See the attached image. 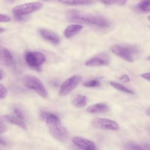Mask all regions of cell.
<instances>
[{
	"mask_svg": "<svg viewBox=\"0 0 150 150\" xmlns=\"http://www.w3.org/2000/svg\"><path fill=\"white\" fill-rule=\"evenodd\" d=\"M40 116L45 121L49 132L53 138L60 141H64L67 138V131L65 127L62 125L58 116L49 112H42Z\"/></svg>",
	"mask_w": 150,
	"mask_h": 150,
	"instance_id": "obj_1",
	"label": "cell"
},
{
	"mask_svg": "<svg viewBox=\"0 0 150 150\" xmlns=\"http://www.w3.org/2000/svg\"><path fill=\"white\" fill-rule=\"evenodd\" d=\"M67 18L70 22L92 25L101 28H105L110 25L109 22L103 17L83 13L76 9L69 10L67 13Z\"/></svg>",
	"mask_w": 150,
	"mask_h": 150,
	"instance_id": "obj_2",
	"label": "cell"
},
{
	"mask_svg": "<svg viewBox=\"0 0 150 150\" xmlns=\"http://www.w3.org/2000/svg\"><path fill=\"white\" fill-rule=\"evenodd\" d=\"M111 50L118 57L126 61L132 62L134 61L133 54L137 52V48L131 45H115L111 47Z\"/></svg>",
	"mask_w": 150,
	"mask_h": 150,
	"instance_id": "obj_3",
	"label": "cell"
},
{
	"mask_svg": "<svg viewBox=\"0 0 150 150\" xmlns=\"http://www.w3.org/2000/svg\"><path fill=\"white\" fill-rule=\"evenodd\" d=\"M25 84L28 88L33 90L43 98L47 97V92L41 81L34 76L28 75L24 78Z\"/></svg>",
	"mask_w": 150,
	"mask_h": 150,
	"instance_id": "obj_4",
	"label": "cell"
},
{
	"mask_svg": "<svg viewBox=\"0 0 150 150\" xmlns=\"http://www.w3.org/2000/svg\"><path fill=\"white\" fill-rule=\"evenodd\" d=\"M25 60L30 67L40 71V66L45 62V57L39 52H29L25 55Z\"/></svg>",
	"mask_w": 150,
	"mask_h": 150,
	"instance_id": "obj_5",
	"label": "cell"
},
{
	"mask_svg": "<svg viewBox=\"0 0 150 150\" xmlns=\"http://www.w3.org/2000/svg\"><path fill=\"white\" fill-rule=\"evenodd\" d=\"M42 5V3L38 2L26 3L15 6L13 9L12 12L16 16H22L40 9Z\"/></svg>",
	"mask_w": 150,
	"mask_h": 150,
	"instance_id": "obj_6",
	"label": "cell"
},
{
	"mask_svg": "<svg viewBox=\"0 0 150 150\" xmlns=\"http://www.w3.org/2000/svg\"><path fill=\"white\" fill-rule=\"evenodd\" d=\"M91 124L93 127L100 129L111 131H118L119 129L118 124L115 121L110 119L96 118L91 121Z\"/></svg>",
	"mask_w": 150,
	"mask_h": 150,
	"instance_id": "obj_7",
	"label": "cell"
},
{
	"mask_svg": "<svg viewBox=\"0 0 150 150\" xmlns=\"http://www.w3.org/2000/svg\"><path fill=\"white\" fill-rule=\"evenodd\" d=\"M81 77L76 75L67 79L61 86L59 90V95L65 96L70 93L80 83Z\"/></svg>",
	"mask_w": 150,
	"mask_h": 150,
	"instance_id": "obj_8",
	"label": "cell"
},
{
	"mask_svg": "<svg viewBox=\"0 0 150 150\" xmlns=\"http://www.w3.org/2000/svg\"><path fill=\"white\" fill-rule=\"evenodd\" d=\"M72 143L82 150H98L96 144L91 141L80 137L71 138Z\"/></svg>",
	"mask_w": 150,
	"mask_h": 150,
	"instance_id": "obj_9",
	"label": "cell"
},
{
	"mask_svg": "<svg viewBox=\"0 0 150 150\" xmlns=\"http://www.w3.org/2000/svg\"><path fill=\"white\" fill-rule=\"evenodd\" d=\"M110 64V59L107 56L98 55L93 57L85 63L86 66L88 67H98L107 66Z\"/></svg>",
	"mask_w": 150,
	"mask_h": 150,
	"instance_id": "obj_10",
	"label": "cell"
},
{
	"mask_svg": "<svg viewBox=\"0 0 150 150\" xmlns=\"http://www.w3.org/2000/svg\"><path fill=\"white\" fill-rule=\"evenodd\" d=\"M40 35L47 41L54 45H58L60 43V39L57 35L53 32L46 29L40 30Z\"/></svg>",
	"mask_w": 150,
	"mask_h": 150,
	"instance_id": "obj_11",
	"label": "cell"
},
{
	"mask_svg": "<svg viewBox=\"0 0 150 150\" xmlns=\"http://www.w3.org/2000/svg\"><path fill=\"white\" fill-rule=\"evenodd\" d=\"M109 110L108 106L105 103H97L88 106L86 108V111L88 113H102L107 112Z\"/></svg>",
	"mask_w": 150,
	"mask_h": 150,
	"instance_id": "obj_12",
	"label": "cell"
},
{
	"mask_svg": "<svg viewBox=\"0 0 150 150\" xmlns=\"http://www.w3.org/2000/svg\"><path fill=\"white\" fill-rule=\"evenodd\" d=\"M83 29V26L78 24H72L68 26L64 32L66 38H70L78 33Z\"/></svg>",
	"mask_w": 150,
	"mask_h": 150,
	"instance_id": "obj_13",
	"label": "cell"
},
{
	"mask_svg": "<svg viewBox=\"0 0 150 150\" xmlns=\"http://www.w3.org/2000/svg\"><path fill=\"white\" fill-rule=\"evenodd\" d=\"M87 97L82 94H76L72 97L71 104L76 107L82 108L87 104Z\"/></svg>",
	"mask_w": 150,
	"mask_h": 150,
	"instance_id": "obj_14",
	"label": "cell"
},
{
	"mask_svg": "<svg viewBox=\"0 0 150 150\" xmlns=\"http://www.w3.org/2000/svg\"><path fill=\"white\" fill-rule=\"evenodd\" d=\"M4 118L5 121L9 122V123L15 124L24 129H26V125L23 122V121L16 117H13L12 115H5L4 116Z\"/></svg>",
	"mask_w": 150,
	"mask_h": 150,
	"instance_id": "obj_15",
	"label": "cell"
},
{
	"mask_svg": "<svg viewBox=\"0 0 150 150\" xmlns=\"http://www.w3.org/2000/svg\"><path fill=\"white\" fill-rule=\"evenodd\" d=\"M57 1L60 4L69 6L89 5L93 2L92 0H57Z\"/></svg>",
	"mask_w": 150,
	"mask_h": 150,
	"instance_id": "obj_16",
	"label": "cell"
},
{
	"mask_svg": "<svg viewBox=\"0 0 150 150\" xmlns=\"http://www.w3.org/2000/svg\"><path fill=\"white\" fill-rule=\"evenodd\" d=\"M3 59L5 64L8 67H12L14 64V61L13 57L9 50L6 49H4L2 51Z\"/></svg>",
	"mask_w": 150,
	"mask_h": 150,
	"instance_id": "obj_17",
	"label": "cell"
},
{
	"mask_svg": "<svg viewBox=\"0 0 150 150\" xmlns=\"http://www.w3.org/2000/svg\"><path fill=\"white\" fill-rule=\"evenodd\" d=\"M110 84L114 88H115L116 90H119L121 92H123V93H127V94H134V92L127 88L126 87L124 86L123 85L120 84V83H116V82H114V81H110Z\"/></svg>",
	"mask_w": 150,
	"mask_h": 150,
	"instance_id": "obj_18",
	"label": "cell"
},
{
	"mask_svg": "<svg viewBox=\"0 0 150 150\" xmlns=\"http://www.w3.org/2000/svg\"><path fill=\"white\" fill-rule=\"evenodd\" d=\"M138 8L142 12L146 13L150 12V0L141 2L138 5Z\"/></svg>",
	"mask_w": 150,
	"mask_h": 150,
	"instance_id": "obj_19",
	"label": "cell"
},
{
	"mask_svg": "<svg viewBox=\"0 0 150 150\" xmlns=\"http://www.w3.org/2000/svg\"><path fill=\"white\" fill-rule=\"evenodd\" d=\"M124 148L125 150H143L139 145L132 141L127 142L124 144Z\"/></svg>",
	"mask_w": 150,
	"mask_h": 150,
	"instance_id": "obj_20",
	"label": "cell"
},
{
	"mask_svg": "<svg viewBox=\"0 0 150 150\" xmlns=\"http://www.w3.org/2000/svg\"><path fill=\"white\" fill-rule=\"evenodd\" d=\"M83 85L87 87H95L100 86V83L97 80H91L85 81Z\"/></svg>",
	"mask_w": 150,
	"mask_h": 150,
	"instance_id": "obj_21",
	"label": "cell"
},
{
	"mask_svg": "<svg viewBox=\"0 0 150 150\" xmlns=\"http://www.w3.org/2000/svg\"><path fill=\"white\" fill-rule=\"evenodd\" d=\"M13 113L15 115L16 117L22 120L23 121L25 117H24V115H23V113L22 112V111L18 107H15L13 108Z\"/></svg>",
	"mask_w": 150,
	"mask_h": 150,
	"instance_id": "obj_22",
	"label": "cell"
},
{
	"mask_svg": "<svg viewBox=\"0 0 150 150\" xmlns=\"http://www.w3.org/2000/svg\"><path fill=\"white\" fill-rule=\"evenodd\" d=\"M8 94L7 88L5 86L2 84H0V100L6 97Z\"/></svg>",
	"mask_w": 150,
	"mask_h": 150,
	"instance_id": "obj_23",
	"label": "cell"
},
{
	"mask_svg": "<svg viewBox=\"0 0 150 150\" xmlns=\"http://www.w3.org/2000/svg\"><path fill=\"white\" fill-rule=\"evenodd\" d=\"M11 17L8 15L0 13V22H8L11 21Z\"/></svg>",
	"mask_w": 150,
	"mask_h": 150,
	"instance_id": "obj_24",
	"label": "cell"
},
{
	"mask_svg": "<svg viewBox=\"0 0 150 150\" xmlns=\"http://www.w3.org/2000/svg\"><path fill=\"white\" fill-rule=\"evenodd\" d=\"M7 130V127L4 123L0 120V133H4Z\"/></svg>",
	"mask_w": 150,
	"mask_h": 150,
	"instance_id": "obj_25",
	"label": "cell"
},
{
	"mask_svg": "<svg viewBox=\"0 0 150 150\" xmlns=\"http://www.w3.org/2000/svg\"><path fill=\"white\" fill-rule=\"evenodd\" d=\"M120 80L121 81L124 82V83L129 82V80H130L129 77H128L127 75H126V74H123V75H122V76L120 77Z\"/></svg>",
	"mask_w": 150,
	"mask_h": 150,
	"instance_id": "obj_26",
	"label": "cell"
},
{
	"mask_svg": "<svg viewBox=\"0 0 150 150\" xmlns=\"http://www.w3.org/2000/svg\"><path fill=\"white\" fill-rule=\"evenodd\" d=\"M114 2H115L117 4L120 6H123L124 5L128 0H114Z\"/></svg>",
	"mask_w": 150,
	"mask_h": 150,
	"instance_id": "obj_27",
	"label": "cell"
},
{
	"mask_svg": "<svg viewBox=\"0 0 150 150\" xmlns=\"http://www.w3.org/2000/svg\"><path fill=\"white\" fill-rule=\"evenodd\" d=\"M141 76L144 79H146L148 81H150V73H145L141 74Z\"/></svg>",
	"mask_w": 150,
	"mask_h": 150,
	"instance_id": "obj_28",
	"label": "cell"
},
{
	"mask_svg": "<svg viewBox=\"0 0 150 150\" xmlns=\"http://www.w3.org/2000/svg\"><path fill=\"white\" fill-rule=\"evenodd\" d=\"M100 1H101L102 2L104 3V4H108V5L112 4H113L114 2V0H100Z\"/></svg>",
	"mask_w": 150,
	"mask_h": 150,
	"instance_id": "obj_29",
	"label": "cell"
},
{
	"mask_svg": "<svg viewBox=\"0 0 150 150\" xmlns=\"http://www.w3.org/2000/svg\"><path fill=\"white\" fill-rule=\"evenodd\" d=\"M0 144L2 145H6V143L4 139H3L2 138L0 137Z\"/></svg>",
	"mask_w": 150,
	"mask_h": 150,
	"instance_id": "obj_30",
	"label": "cell"
},
{
	"mask_svg": "<svg viewBox=\"0 0 150 150\" xmlns=\"http://www.w3.org/2000/svg\"><path fill=\"white\" fill-rule=\"evenodd\" d=\"M145 113H146V114L148 116H149V117H150V107H149V108H148L146 110Z\"/></svg>",
	"mask_w": 150,
	"mask_h": 150,
	"instance_id": "obj_31",
	"label": "cell"
},
{
	"mask_svg": "<svg viewBox=\"0 0 150 150\" xmlns=\"http://www.w3.org/2000/svg\"><path fill=\"white\" fill-rule=\"evenodd\" d=\"M5 31V29L4 28H0V35L3 33Z\"/></svg>",
	"mask_w": 150,
	"mask_h": 150,
	"instance_id": "obj_32",
	"label": "cell"
},
{
	"mask_svg": "<svg viewBox=\"0 0 150 150\" xmlns=\"http://www.w3.org/2000/svg\"><path fill=\"white\" fill-rule=\"evenodd\" d=\"M2 79V72L0 70V80Z\"/></svg>",
	"mask_w": 150,
	"mask_h": 150,
	"instance_id": "obj_33",
	"label": "cell"
},
{
	"mask_svg": "<svg viewBox=\"0 0 150 150\" xmlns=\"http://www.w3.org/2000/svg\"><path fill=\"white\" fill-rule=\"evenodd\" d=\"M8 1H9V2H14L15 0H7Z\"/></svg>",
	"mask_w": 150,
	"mask_h": 150,
	"instance_id": "obj_34",
	"label": "cell"
},
{
	"mask_svg": "<svg viewBox=\"0 0 150 150\" xmlns=\"http://www.w3.org/2000/svg\"><path fill=\"white\" fill-rule=\"evenodd\" d=\"M146 59H147V60H150V56H149V57H148Z\"/></svg>",
	"mask_w": 150,
	"mask_h": 150,
	"instance_id": "obj_35",
	"label": "cell"
},
{
	"mask_svg": "<svg viewBox=\"0 0 150 150\" xmlns=\"http://www.w3.org/2000/svg\"><path fill=\"white\" fill-rule=\"evenodd\" d=\"M148 20L150 21V15H149V16L148 17Z\"/></svg>",
	"mask_w": 150,
	"mask_h": 150,
	"instance_id": "obj_36",
	"label": "cell"
},
{
	"mask_svg": "<svg viewBox=\"0 0 150 150\" xmlns=\"http://www.w3.org/2000/svg\"><path fill=\"white\" fill-rule=\"evenodd\" d=\"M146 1V0H143V1Z\"/></svg>",
	"mask_w": 150,
	"mask_h": 150,
	"instance_id": "obj_37",
	"label": "cell"
},
{
	"mask_svg": "<svg viewBox=\"0 0 150 150\" xmlns=\"http://www.w3.org/2000/svg\"><path fill=\"white\" fill-rule=\"evenodd\" d=\"M0 150H1V149H0Z\"/></svg>",
	"mask_w": 150,
	"mask_h": 150,
	"instance_id": "obj_38",
	"label": "cell"
}]
</instances>
